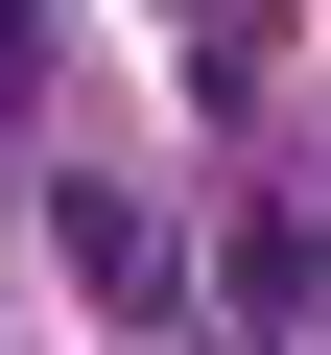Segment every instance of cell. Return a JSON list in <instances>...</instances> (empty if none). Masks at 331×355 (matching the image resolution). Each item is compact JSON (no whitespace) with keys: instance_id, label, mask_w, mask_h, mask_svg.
Returning <instances> with one entry per match:
<instances>
[{"instance_id":"obj_1","label":"cell","mask_w":331,"mask_h":355,"mask_svg":"<svg viewBox=\"0 0 331 355\" xmlns=\"http://www.w3.org/2000/svg\"><path fill=\"white\" fill-rule=\"evenodd\" d=\"M48 237H71V284H95V308H166V237H142L118 190H48Z\"/></svg>"}]
</instances>
